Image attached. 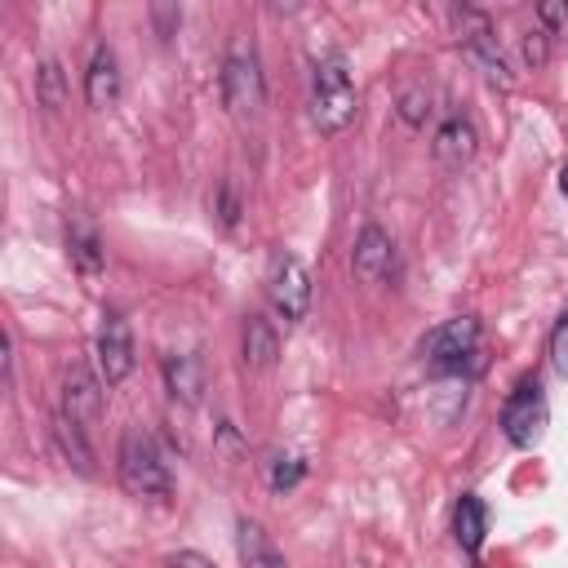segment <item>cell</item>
Segmentation results:
<instances>
[{"label":"cell","instance_id":"cell-21","mask_svg":"<svg viewBox=\"0 0 568 568\" xmlns=\"http://www.w3.org/2000/svg\"><path fill=\"white\" fill-rule=\"evenodd\" d=\"M302 475H306V462H302V457H275V462H271V488H275V493H288Z\"/></svg>","mask_w":568,"mask_h":568},{"label":"cell","instance_id":"cell-11","mask_svg":"<svg viewBox=\"0 0 568 568\" xmlns=\"http://www.w3.org/2000/svg\"><path fill=\"white\" fill-rule=\"evenodd\" d=\"M430 151H435V160H439L444 169H462V164L475 160V151H479V133H475V124H470L462 111H453V115L435 129Z\"/></svg>","mask_w":568,"mask_h":568},{"label":"cell","instance_id":"cell-6","mask_svg":"<svg viewBox=\"0 0 568 568\" xmlns=\"http://www.w3.org/2000/svg\"><path fill=\"white\" fill-rule=\"evenodd\" d=\"M266 297L275 306V315L284 324H302L306 311H311V275L306 266L293 257V253H271V266H266Z\"/></svg>","mask_w":568,"mask_h":568},{"label":"cell","instance_id":"cell-15","mask_svg":"<svg viewBox=\"0 0 568 568\" xmlns=\"http://www.w3.org/2000/svg\"><path fill=\"white\" fill-rule=\"evenodd\" d=\"M67 248H71V262H75V271H80V275H98V271H102V262H106V253H102V240H98L93 222H89V217H80V213H71V222H67Z\"/></svg>","mask_w":568,"mask_h":568},{"label":"cell","instance_id":"cell-14","mask_svg":"<svg viewBox=\"0 0 568 568\" xmlns=\"http://www.w3.org/2000/svg\"><path fill=\"white\" fill-rule=\"evenodd\" d=\"M240 351H244V364H248L253 373H266V368L275 364V355H280V333H275V324H271L266 315H248V320H244V342H240Z\"/></svg>","mask_w":568,"mask_h":568},{"label":"cell","instance_id":"cell-10","mask_svg":"<svg viewBox=\"0 0 568 568\" xmlns=\"http://www.w3.org/2000/svg\"><path fill=\"white\" fill-rule=\"evenodd\" d=\"M351 271H355V280H364V284H382V280L395 271V240H390L377 222H368V226L359 231L355 253H351Z\"/></svg>","mask_w":568,"mask_h":568},{"label":"cell","instance_id":"cell-25","mask_svg":"<svg viewBox=\"0 0 568 568\" xmlns=\"http://www.w3.org/2000/svg\"><path fill=\"white\" fill-rule=\"evenodd\" d=\"M537 18H541V31H568V0H546L537 4Z\"/></svg>","mask_w":568,"mask_h":568},{"label":"cell","instance_id":"cell-13","mask_svg":"<svg viewBox=\"0 0 568 568\" xmlns=\"http://www.w3.org/2000/svg\"><path fill=\"white\" fill-rule=\"evenodd\" d=\"M164 386H169V395L178 404L195 408L204 399V364H200V355H191V351L164 355Z\"/></svg>","mask_w":568,"mask_h":568},{"label":"cell","instance_id":"cell-4","mask_svg":"<svg viewBox=\"0 0 568 568\" xmlns=\"http://www.w3.org/2000/svg\"><path fill=\"white\" fill-rule=\"evenodd\" d=\"M546 422H550L546 390H541V382L528 373V377L515 382V390H510L506 404H501V435H506L515 448H532V444L546 435Z\"/></svg>","mask_w":568,"mask_h":568},{"label":"cell","instance_id":"cell-28","mask_svg":"<svg viewBox=\"0 0 568 568\" xmlns=\"http://www.w3.org/2000/svg\"><path fill=\"white\" fill-rule=\"evenodd\" d=\"M559 191H564V195H568V164H564V169H559Z\"/></svg>","mask_w":568,"mask_h":568},{"label":"cell","instance_id":"cell-22","mask_svg":"<svg viewBox=\"0 0 568 568\" xmlns=\"http://www.w3.org/2000/svg\"><path fill=\"white\" fill-rule=\"evenodd\" d=\"M519 49H524V62H528L532 71H537V67H546V58H550V31H541V27L524 31Z\"/></svg>","mask_w":568,"mask_h":568},{"label":"cell","instance_id":"cell-27","mask_svg":"<svg viewBox=\"0 0 568 568\" xmlns=\"http://www.w3.org/2000/svg\"><path fill=\"white\" fill-rule=\"evenodd\" d=\"M169 568H217V564L200 550H178V555H169Z\"/></svg>","mask_w":568,"mask_h":568},{"label":"cell","instance_id":"cell-8","mask_svg":"<svg viewBox=\"0 0 568 568\" xmlns=\"http://www.w3.org/2000/svg\"><path fill=\"white\" fill-rule=\"evenodd\" d=\"M93 355H98V377H102L106 386H120V382L133 373V333H129V320H124L120 311H111V315L102 320Z\"/></svg>","mask_w":568,"mask_h":568},{"label":"cell","instance_id":"cell-24","mask_svg":"<svg viewBox=\"0 0 568 568\" xmlns=\"http://www.w3.org/2000/svg\"><path fill=\"white\" fill-rule=\"evenodd\" d=\"M550 364L559 368V377H568V315H559V324L550 328Z\"/></svg>","mask_w":568,"mask_h":568},{"label":"cell","instance_id":"cell-17","mask_svg":"<svg viewBox=\"0 0 568 568\" xmlns=\"http://www.w3.org/2000/svg\"><path fill=\"white\" fill-rule=\"evenodd\" d=\"M53 439H58L62 457H67L80 475H93V448H89V439H84V426H80L75 417H67L62 408L53 413Z\"/></svg>","mask_w":568,"mask_h":568},{"label":"cell","instance_id":"cell-18","mask_svg":"<svg viewBox=\"0 0 568 568\" xmlns=\"http://www.w3.org/2000/svg\"><path fill=\"white\" fill-rule=\"evenodd\" d=\"M235 546H240V564H244V568H288L284 555H280V550L271 546V537L262 532V524H253V519H240Z\"/></svg>","mask_w":568,"mask_h":568},{"label":"cell","instance_id":"cell-20","mask_svg":"<svg viewBox=\"0 0 568 568\" xmlns=\"http://www.w3.org/2000/svg\"><path fill=\"white\" fill-rule=\"evenodd\" d=\"M426 111H430V93H426L422 84H408V89L399 93V120L417 129V124L426 120Z\"/></svg>","mask_w":568,"mask_h":568},{"label":"cell","instance_id":"cell-7","mask_svg":"<svg viewBox=\"0 0 568 568\" xmlns=\"http://www.w3.org/2000/svg\"><path fill=\"white\" fill-rule=\"evenodd\" d=\"M453 18H457L462 49H466V58L484 71V80H488L493 89H510V84H515V75H510V67H506L501 49H497V36H493L488 18H484L479 9H457Z\"/></svg>","mask_w":568,"mask_h":568},{"label":"cell","instance_id":"cell-16","mask_svg":"<svg viewBox=\"0 0 568 568\" xmlns=\"http://www.w3.org/2000/svg\"><path fill=\"white\" fill-rule=\"evenodd\" d=\"M484 532H488V515H484V501L475 493H462L457 506H453V537L462 550H479L484 546Z\"/></svg>","mask_w":568,"mask_h":568},{"label":"cell","instance_id":"cell-12","mask_svg":"<svg viewBox=\"0 0 568 568\" xmlns=\"http://www.w3.org/2000/svg\"><path fill=\"white\" fill-rule=\"evenodd\" d=\"M84 98L98 111L115 106V98H120V62H115V49L111 44H93L89 71H84Z\"/></svg>","mask_w":568,"mask_h":568},{"label":"cell","instance_id":"cell-19","mask_svg":"<svg viewBox=\"0 0 568 568\" xmlns=\"http://www.w3.org/2000/svg\"><path fill=\"white\" fill-rule=\"evenodd\" d=\"M36 102L44 111H62L67 106V71H62L58 58H44L36 67Z\"/></svg>","mask_w":568,"mask_h":568},{"label":"cell","instance_id":"cell-3","mask_svg":"<svg viewBox=\"0 0 568 568\" xmlns=\"http://www.w3.org/2000/svg\"><path fill=\"white\" fill-rule=\"evenodd\" d=\"M222 102L235 120H257L266 106V75L257 62V49L235 40L231 53L222 58Z\"/></svg>","mask_w":568,"mask_h":568},{"label":"cell","instance_id":"cell-2","mask_svg":"<svg viewBox=\"0 0 568 568\" xmlns=\"http://www.w3.org/2000/svg\"><path fill=\"white\" fill-rule=\"evenodd\" d=\"M115 470H120V484L124 493L133 497H146V501H164L173 493V470L160 453V444L142 430V426H129L124 439H120V457H115Z\"/></svg>","mask_w":568,"mask_h":568},{"label":"cell","instance_id":"cell-23","mask_svg":"<svg viewBox=\"0 0 568 568\" xmlns=\"http://www.w3.org/2000/svg\"><path fill=\"white\" fill-rule=\"evenodd\" d=\"M209 209L217 213V222H222V226H235V217H240V200H235V186H231V182H222V186H217V195L209 200Z\"/></svg>","mask_w":568,"mask_h":568},{"label":"cell","instance_id":"cell-26","mask_svg":"<svg viewBox=\"0 0 568 568\" xmlns=\"http://www.w3.org/2000/svg\"><path fill=\"white\" fill-rule=\"evenodd\" d=\"M151 22H155V31L169 40V36L178 31V22H182V9H178V4H151Z\"/></svg>","mask_w":568,"mask_h":568},{"label":"cell","instance_id":"cell-5","mask_svg":"<svg viewBox=\"0 0 568 568\" xmlns=\"http://www.w3.org/2000/svg\"><path fill=\"white\" fill-rule=\"evenodd\" d=\"M475 351H479V320H475V315H453V320L435 324V328L426 333V342H422L426 364H430L435 373H444V377H457V373L470 364Z\"/></svg>","mask_w":568,"mask_h":568},{"label":"cell","instance_id":"cell-1","mask_svg":"<svg viewBox=\"0 0 568 568\" xmlns=\"http://www.w3.org/2000/svg\"><path fill=\"white\" fill-rule=\"evenodd\" d=\"M359 111V93L351 80V62L342 53H324L311 67V124L320 133H346L355 124Z\"/></svg>","mask_w":568,"mask_h":568},{"label":"cell","instance_id":"cell-9","mask_svg":"<svg viewBox=\"0 0 568 568\" xmlns=\"http://www.w3.org/2000/svg\"><path fill=\"white\" fill-rule=\"evenodd\" d=\"M102 377L89 368V364H71L67 377H62V413L75 417L84 430L102 417Z\"/></svg>","mask_w":568,"mask_h":568}]
</instances>
